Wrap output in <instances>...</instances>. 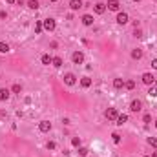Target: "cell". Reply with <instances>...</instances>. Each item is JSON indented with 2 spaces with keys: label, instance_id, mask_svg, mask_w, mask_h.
<instances>
[{
  "label": "cell",
  "instance_id": "cell-1",
  "mask_svg": "<svg viewBox=\"0 0 157 157\" xmlns=\"http://www.w3.org/2000/svg\"><path fill=\"white\" fill-rule=\"evenodd\" d=\"M42 26H44L46 31H53L57 24H55V20H53V18H46V20H42Z\"/></svg>",
  "mask_w": 157,
  "mask_h": 157
},
{
  "label": "cell",
  "instance_id": "cell-2",
  "mask_svg": "<svg viewBox=\"0 0 157 157\" xmlns=\"http://www.w3.org/2000/svg\"><path fill=\"white\" fill-rule=\"evenodd\" d=\"M71 60H73V64H82V62H84V55H82V51H75V53L71 55Z\"/></svg>",
  "mask_w": 157,
  "mask_h": 157
},
{
  "label": "cell",
  "instance_id": "cell-3",
  "mask_svg": "<svg viewBox=\"0 0 157 157\" xmlns=\"http://www.w3.org/2000/svg\"><path fill=\"white\" fill-rule=\"evenodd\" d=\"M108 9H110V11H119V9H121V2H119V0H108Z\"/></svg>",
  "mask_w": 157,
  "mask_h": 157
},
{
  "label": "cell",
  "instance_id": "cell-4",
  "mask_svg": "<svg viewBox=\"0 0 157 157\" xmlns=\"http://www.w3.org/2000/svg\"><path fill=\"white\" fill-rule=\"evenodd\" d=\"M117 117H119V113H117V110H115V108H108L106 110V119L108 121H115Z\"/></svg>",
  "mask_w": 157,
  "mask_h": 157
},
{
  "label": "cell",
  "instance_id": "cell-5",
  "mask_svg": "<svg viewBox=\"0 0 157 157\" xmlns=\"http://www.w3.org/2000/svg\"><path fill=\"white\" fill-rule=\"evenodd\" d=\"M38 130L42 132V133L49 132V130H51V122H49V121H40V124H38Z\"/></svg>",
  "mask_w": 157,
  "mask_h": 157
},
{
  "label": "cell",
  "instance_id": "cell-6",
  "mask_svg": "<svg viewBox=\"0 0 157 157\" xmlns=\"http://www.w3.org/2000/svg\"><path fill=\"white\" fill-rule=\"evenodd\" d=\"M143 82H144V84H148V86H152L153 82H155V77L152 75V73H144V75H143Z\"/></svg>",
  "mask_w": 157,
  "mask_h": 157
},
{
  "label": "cell",
  "instance_id": "cell-7",
  "mask_svg": "<svg viewBox=\"0 0 157 157\" xmlns=\"http://www.w3.org/2000/svg\"><path fill=\"white\" fill-rule=\"evenodd\" d=\"M75 80H77V77L73 75V73H66V75H64V82H66L68 86H73V84H75Z\"/></svg>",
  "mask_w": 157,
  "mask_h": 157
},
{
  "label": "cell",
  "instance_id": "cell-8",
  "mask_svg": "<svg viewBox=\"0 0 157 157\" xmlns=\"http://www.w3.org/2000/svg\"><path fill=\"white\" fill-rule=\"evenodd\" d=\"M141 108H143L141 101H132L130 102V111H141Z\"/></svg>",
  "mask_w": 157,
  "mask_h": 157
},
{
  "label": "cell",
  "instance_id": "cell-9",
  "mask_svg": "<svg viewBox=\"0 0 157 157\" xmlns=\"http://www.w3.org/2000/svg\"><path fill=\"white\" fill-rule=\"evenodd\" d=\"M128 20H130L128 13H119V15H117V22H119L121 26H124V24H128Z\"/></svg>",
  "mask_w": 157,
  "mask_h": 157
},
{
  "label": "cell",
  "instance_id": "cell-10",
  "mask_svg": "<svg viewBox=\"0 0 157 157\" xmlns=\"http://www.w3.org/2000/svg\"><path fill=\"white\" fill-rule=\"evenodd\" d=\"M69 7L73 9V11H79V9L82 7V0H71V2H69Z\"/></svg>",
  "mask_w": 157,
  "mask_h": 157
},
{
  "label": "cell",
  "instance_id": "cell-11",
  "mask_svg": "<svg viewBox=\"0 0 157 157\" xmlns=\"http://www.w3.org/2000/svg\"><path fill=\"white\" fill-rule=\"evenodd\" d=\"M93 9H95V13H97V15H102L104 11H106V4L99 2V4H95V7H93Z\"/></svg>",
  "mask_w": 157,
  "mask_h": 157
},
{
  "label": "cell",
  "instance_id": "cell-12",
  "mask_svg": "<svg viewBox=\"0 0 157 157\" xmlns=\"http://www.w3.org/2000/svg\"><path fill=\"white\" fill-rule=\"evenodd\" d=\"M126 121H128V115H126V113H121L119 117L115 119V124H119V126H122V124L126 122Z\"/></svg>",
  "mask_w": 157,
  "mask_h": 157
},
{
  "label": "cell",
  "instance_id": "cell-13",
  "mask_svg": "<svg viewBox=\"0 0 157 157\" xmlns=\"http://www.w3.org/2000/svg\"><path fill=\"white\" fill-rule=\"evenodd\" d=\"M141 57H143V49L137 48V49H133V51H132V59H133V60H139Z\"/></svg>",
  "mask_w": 157,
  "mask_h": 157
},
{
  "label": "cell",
  "instance_id": "cell-14",
  "mask_svg": "<svg viewBox=\"0 0 157 157\" xmlns=\"http://www.w3.org/2000/svg\"><path fill=\"white\" fill-rule=\"evenodd\" d=\"M80 86H82V88H90V86H91V79H90V77H82V79H80Z\"/></svg>",
  "mask_w": 157,
  "mask_h": 157
},
{
  "label": "cell",
  "instance_id": "cell-15",
  "mask_svg": "<svg viewBox=\"0 0 157 157\" xmlns=\"http://www.w3.org/2000/svg\"><path fill=\"white\" fill-rule=\"evenodd\" d=\"M82 24H84V26H91L93 24V17L91 15H84V17H82Z\"/></svg>",
  "mask_w": 157,
  "mask_h": 157
},
{
  "label": "cell",
  "instance_id": "cell-16",
  "mask_svg": "<svg viewBox=\"0 0 157 157\" xmlns=\"http://www.w3.org/2000/svg\"><path fill=\"white\" fill-rule=\"evenodd\" d=\"M113 88H115V90L124 88V80H122V79H115V80H113Z\"/></svg>",
  "mask_w": 157,
  "mask_h": 157
},
{
  "label": "cell",
  "instance_id": "cell-17",
  "mask_svg": "<svg viewBox=\"0 0 157 157\" xmlns=\"http://www.w3.org/2000/svg\"><path fill=\"white\" fill-rule=\"evenodd\" d=\"M7 99H9V90L2 88L0 90V101H7Z\"/></svg>",
  "mask_w": 157,
  "mask_h": 157
},
{
  "label": "cell",
  "instance_id": "cell-18",
  "mask_svg": "<svg viewBox=\"0 0 157 157\" xmlns=\"http://www.w3.org/2000/svg\"><path fill=\"white\" fill-rule=\"evenodd\" d=\"M51 64H53L55 68H60V66H62V59H60V57H53V60H51Z\"/></svg>",
  "mask_w": 157,
  "mask_h": 157
},
{
  "label": "cell",
  "instance_id": "cell-19",
  "mask_svg": "<svg viewBox=\"0 0 157 157\" xmlns=\"http://www.w3.org/2000/svg\"><path fill=\"white\" fill-rule=\"evenodd\" d=\"M40 60H42V64L49 66V64H51V60H53V57H49V55H42V59H40Z\"/></svg>",
  "mask_w": 157,
  "mask_h": 157
},
{
  "label": "cell",
  "instance_id": "cell-20",
  "mask_svg": "<svg viewBox=\"0 0 157 157\" xmlns=\"http://www.w3.org/2000/svg\"><path fill=\"white\" fill-rule=\"evenodd\" d=\"M42 29H44V26H42V22H40V20H38V22H35V33H37V35L42 33Z\"/></svg>",
  "mask_w": 157,
  "mask_h": 157
},
{
  "label": "cell",
  "instance_id": "cell-21",
  "mask_svg": "<svg viewBox=\"0 0 157 157\" xmlns=\"http://www.w3.org/2000/svg\"><path fill=\"white\" fill-rule=\"evenodd\" d=\"M27 6H29L31 9H38V7H40V4H38V0H29V2H27Z\"/></svg>",
  "mask_w": 157,
  "mask_h": 157
},
{
  "label": "cell",
  "instance_id": "cell-22",
  "mask_svg": "<svg viewBox=\"0 0 157 157\" xmlns=\"http://www.w3.org/2000/svg\"><path fill=\"white\" fill-rule=\"evenodd\" d=\"M9 51V46L6 42H0V53H7Z\"/></svg>",
  "mask_w": 157,
  "mask_h": 157
},
{
  "label": "cell",
  "instance_id": "cell-23",
  "mask_svg": "<svg viewBox=\"0 0 157 157\" xmlns=\"http://www.w3.org/2000/svg\"><path fill=\"white\" fill-rule=\"evenodd\" d=\"M124 88H126V90H133L135 88V82L133 80H126V82H124Z\"/></svg>",
  "mask_w": 157,
  "mask_h": 157
},
{
  "label": "cell",
  "instance_id": "cell-24",
  "mask_svg": "<svg viewBox=\"0 0 157 157\" xmlns=\"http://www.w3.org/2000/svg\"><path fill=\"white\" fill-rule=\"evenodd\" d=\"M111 139H113L115 144H119V143H121V135H119V133H111Z\"/></svg>",
  "mask_w": 157,
  "mask_h": 157
},
{
  "label": "cell",
  "instance_id": "cell-25",
  "mask_svg": "<svg viewBox=\"0 0 157 157\" xmlns=\"http://www.w3.org/2000/svg\"><path fill=\"white\" fill-rule=\"evenodd\" d=\"M11 91H13V93H20V91H22V86H20V84H13Z\"/></svg>",
  "mask_w": 157,
  "mask_h": 157
},
{
  "label": "cell",
  "instance_id": "cell-26",
  "mask_svg": "<svg viewBox=\"0 0 157 157\" xmlns=\"http://www.w3.org/2000/svg\"><path fill=\"white\" fill-rule=\"evenodd\" d=\"M148 144H150V146H153V148L157 150V139H155V137H150V139H148Z\"/></svg>",
  "mask_w": 157,
  "mask_h": 157
},
{
  "label": "cell",
  "instance_id": "cell-27",
  "mask_svg": "<svg viewBox=\"0 0 157 157\" xmlns=\"http://www.w3.org/2000/svg\"><path fill=\"white\" fill-rule=\"evenodd\" d=\"M79 155H80V157L88 155V148H82V146H79Z\"/></svg>",
  "mask_w": 157,
  "mask_h": 157
},
{
  "label": "cell",
  "instance_id": "cell-28",
  "mask_svg": "<svg viewBox=\"0 0 157 157\" xmlns=\"http://www.w3.org/2000/svg\"><path fill=\"white\" fill-rule=\"evenodd\" d=\"M71 144L79 148V146H80V139H79V137H73V139H71Z\"/></svg>",
  "mask_w": 157,
  "mask_h": 157
},
{
  "label": "cell",
  "instance_id": "cell-29",
  "mask_svg": "<svg viewBox=\"0 0 157 157\" xmlns=\"http://www.w3.org/2000/svg\"><path fill=\"white\" fill-rule=\"evenodd\" d=\"M148 95H150V97H157V88H150Z\"/></svg>",
  "mask_w": 157,
  "mask_h": 157
},
{
  "label": "cell",
  "instance_id": "cell-30",
  "mask_svg": "<svg viewBox=\"0 0 157 157\" xmlns=\"http://www.w3.org/2000/svg\"><path fill=\"white\" fill-rule=\"evenodd\" d=\"M46 146H48V150H55V148H57V144H55L53 141H49V143H48Z\"/></svg>",
  "mask_w": 157,
  "mask_h": 157
},
{
  "label": "cell",
  "instance_id": "cell-31",
  "mask_svg": "<svg viewBox=\"0 0 157 157\" xmlns=\"http://www.w3.org/2000/svg\"><path fill=\"white\" fill-rule=\"evenodd\" d=\"M135 37H137V38H141L143 37V33H141V29H137V27H135V33H133Z\"/></svg>",
  "mask_w": 157,
  "mask_h": 157
},
{
  "label": "cell",
  "instance_id": "cell-32",
  "mask_svg": "<svg viewBox=\"0 0 157 157\" xmlns=\"http://www.w3.org/2000/svg\"><path fill=\"white\" fill-rule=\"evenodd\" d=\"M143 121H144V122H150V121H152V117H150V113H146L144 117H143Z\"/></svg>",
  "mask_w": 157,
  "mask_h": 157
},
{
  "label": "cell",
  "instance_id": "cell-33",
  "mask_svg": "<svg viewBox=\"0 0 157 157\" xmlns=\"http://www.w3.org/2000/svg\"><path fill=\"white\" fill-rule=\"evenodd\" d=\"M0 18H2V20L7 18V13H6V11H0Z\"/></svg>",
  "mask_w": 157,
  "mask_h": 157
},
{
  "label": "cell",
  "instance_id": "cell-34",
  "mask_svg": "<svg viewBox=\"0 0 157 157\" xmlns=\"http://www.w3.org/2000/svg\"><path fill=\"white\" fill-rule=\"evenodd\" d=\"M152 66H153V69H157V59H153V60H152Z\"/></svg>",
  "mask_w": 157,
  "mask_h": 157
},
{
  "label": "cell",
  "instance_id": "cell-35",
  "mask_svg": "<svg viewBox=\"0 0 157 157\" xmlns=\"http://www.w3.org/2000/svg\"><path fill=\"white\" fill-rule=\"evenodd\" d=\"M17 2V0H7V4H15Z\"/></svg>",
  "mask_w": 157,
  "mask_h": 157
},
{
  "label": "cell",
  "instance_id": "cell-36",
  "mask_svg": "<svg viewBox=\"0 0 157 157\" xmlns=\"http://www.w3.org/2000/svg\"><path fill=\"white\" fill-rule=\"evenodd\" d=\"M152 157H157V150H155V152H153V153H152Z\"/></svg>",
  "mask_w": 157,
  "mask_h": 157
},
{
  "label": "cell",
  "instance_id": "cell-37",
  "mask_svg": "<svg viewBox=\"0 0 157 157\" xmlns=\"http://www.w3.org/2000/svg\"><path fill=\"white\" fill-rule=\"evenodd\" d=\"M155 88H157V79H155Z\"/></svg>",
  "mask_w": 157,
  "mask_h": 157
},
{
  "label": "cell",
  "instance_id": "cell-38",
  "mask_svg": "<svg viewBox=\"0 0 157 157\" xmlns=\"http://www.w3.org/2000/svg\"><path fill=\"white\" fill-rule=\"evenodd\" d=\"M49 2H57V0H49Z\"/></svg>",
  "mask_w": 157,
  "mask_h": 157
},
{
  "label": "cell",
  "instance_id": "cell-39",
  "mask_svg": "<svg viewBox=\"0 0 157 157\" xmlns=\"http://www.w3.org/2000/svg\"><path fill=\"white\" fill-rule=\"evenodd\" d=\"M155 128H157V121H155Z\"/></svg>",
  "mask_w": 157,
  "mask_h": 157
},
{
  "label": "cell",
  "instance_id": "cell-40",
  "mask_svg": "<svg viewBox=\"0 0 157 157\" xmlns=\"http://www.w3.org/2000/svg\"><path fill=\"white\" fill-rule=\"evenodd\" d=\"M133 2H139V0H133Z\"/></svg>",
  "mask_w": 157,
  "mask_h": 157
},
{
  "label": "cell",
  "instance_id": "cell-41",
  "mask_svg": "<svg viewBox=\"0 0 157 157\" xmlns=\"http://www.w3.org/2000/svg\"><path fill=\"white\" fill-rule=\"evenodd\" d=\"M146 157H148V155H146Z\"/></svg>",
  "mask_w": 157,
  "mask_h": 157
}]
</instances>
